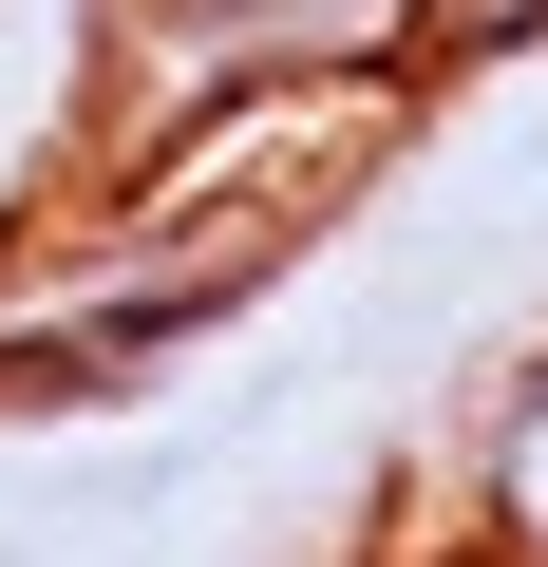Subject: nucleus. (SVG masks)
I'll list each match as a JSON object with an SVG mask.
<instances>
[{
  "label": "nucleus",
  "mask_w": 548,
  "mask_h": 567,
  "mask_svg": "<svg viewBox=\"0 0 548 567\" xmlns=\"http://www.w3.org/2000/svg\"><path fill=\"white\" fill-rule=\"evenodd\" d=\"M95 171V20L76 0H0V265H20Z\"/></svg>",
  "instance_id": "nucleus-1"
},
{
  "label": "nucleus",
  "mask_w": 548,
  "mask_h": 567,
  "mask_svg": "<svg viewBox=\"0 0 548 567\" xmlns=\"http://www.w3.org/2000/svg\"><path fill=\"white\" fill-rule=\"evenodd\" d=\"M435 529H454V567H548V322L473 379V416L435 454Z\"/></svg>",
  "instance_id": "nucleus-2"
},
{
  "label": "nucleus",
  "mask_w": 548,
  "mask_h": 567,
  "mask_svg": "<svg viewBox=\"0 0 548 567\" xmlns=\"http://www.w3.org/2000/svg\"><path fill=\"white\" fill-rule=\"evenodd\" d=\"M548 58V0H416V95L454 76H529Z\"/></svg>",
  "instance_id": "nucleus-3"
},
{
  "label": "nucleus",
  "mask_w": 548,
  "mask_h": 567,
  "mask_svg": "<svg viewBox=\"0 0 548 567\" xmlns=\"http://www.w3.org/2000/svg\"><path fill=\"white\" fill-rule=\"evenodd\" d=\"M76 20H95V0H76Z\"/></svg>",
  "instance_id": "nucleus-4"
}]
</instances>
